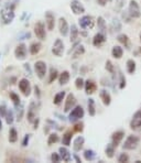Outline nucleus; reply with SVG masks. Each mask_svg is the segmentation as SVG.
<instances>
[{
	"instance_id": "obj_1",
	"label": "nucleus",
	"mask_w": 141,
	"mask_h": 163,
	"mask_svg": "<svg viewBox=\"0 0 141 163\" xmlns=\"http://www.w3.org/2000/svg\"><path fill=\"white\" fill-rule=\"evenodd\" d=\"M14 7H16V2L7 3L6 6L1 9L0 12V17L2 19L5 24H10L14 19Z\"/></svg>"
},
{
	"instance_id": "obj_2",
	"label": "nucleus",
	"mask_w": 141,
	"mask_h": 163,
	"mask_svg": "<svg viewBox=\"0 0 141 163\" xmlns=\"http://www.w3.org/2000/svg\"><path fill=\"white\" fill-rule=\"evenodd\" d=\"M84 113H85V111H84V108L82 107V106H80V105L75 106L72 109V111L69 113V122L75 124V122L80 121V119L84 117Z\"/></svg>"
},
{
	"instance_id": "obj_3",
	"label": "nucleus",
	"mask_w": 141,
	"mask_h": 163,
	"mask_svg": "<svg viewBox=\"0 0 141 163\" xmlns=\"http://www.w3.org/2000/svg\"><path fill=\"white\" fill-rule=\"evenodd\" d=\"M140 142V138L135 135H130L127 137V139L124 140V144H122V149L124 150H135L137 146H139Z\"/></svg>"
},
{
	"instance_id": "obj_4",
	"label": "nucleus",
	"mask_w": 141,
	"mask_h": 163,
	"mask_svg": "<svg viewBox=\"0 0 141 163\" xmlns=\"http://www.w3.org/2000/svg\"><path fill=\"white\" fill-rule=\"evenodd\" d=\"M39 102L36 104L35 102H31L30 105H29V108H28V115H27V117H28V121L30 122V124H33L34 120L36 119V113H38V110H39Z\"/></svg>"
},
{
	"instance_id": "obj_5",
	"label": "nucleus",
	"mask_w": 141,
	"mask_h": 163,
	"mask_svg": "<svg viewBox=\"0 0 141 163\" xmlns=\"http://www.w3.org/2000/svg\"><path fill=\"white\" fill-rule=\"evenodd\" d=\"M128 13L131 18H140L141 17V11L140 7H139L138 2L135 0H130L129 2V8H128Z\"/></svg>"
},
{
	"instance_id": "obj_6",
	"label": "nucleus",
	"mask_w": 141,
	"mask_h": 163,
	"mask_svg": "<svg viewBox=\"0 0 141 163\" xmlns=\"http://www.w3.org/2000/svg\"><path fill=\"white\" fill-rule=\"evenodd\" d=\"M34 69L40 80H43L46 74V63L43 61H36L34 64Z\"/></svg>"
},
{
	"instance_id": "obj_7",
	"label": "nucleus",
	"mask_w": 141,
	"mask_h": 163,
	"mask_svg": "<svg viewBox=\"0 0 141 163\" xmlns=\"http://www.w3.org/2000/svg\"><path fill=\"white\" fill-rule=\"evenodd\" d=\"M34 33L36 38L40 40H45L46 38V31H45V25L42 21H39L34 24Z\"/></svg>"
},
{
	"instance_id": "obj_8",
	"label": "nucleus",
	"mask_w": 141,
	"mask_h": 163,
	"mask_svg": "<svg viewBox=\"0 0 141 163\" xmlns=\"http://www.w3.org/2000/svg\"><path fill=\"white\" fill-rule=\"evenodd\" d=\"M94 23H95L94 19L91 16H84V17H82L78 20V24H80V27L83 30H85V29H93Z\"/></svg>"
},
{
	"instance_id": "obj_9",
	"label": "nucleus",
	"mask_w": 141,
	"mask_h": 163,
	"mask_svg": "<svg viewBox=\"0 0 141 163\" xmlns=\"http://www.w3.org/2000/svg\"><path fill=\"white\" fill-rule=\"evenodd\" d=\"M19 89L21 91L23 95L25 97L30 96L31 94V84L27 78H21L19 80Z\"/></svg>"
},
{
	"instance_id": "obj_10",
	"label": "nucleus",
	"mask_w": 141,
	"mask_h": 163,
	"mask_svg": "<svg viewBox=\"0 0 141 163\" xmlns=\"http://www.w3.org/2000/svg\"><path fill=\"white\" fill-rule=\"evenodd\" d=\"M52 53L58 57H61L64 53V43L61 39H56L52 47Z\"/></svg>"
},
{
	"instance_id": "obj_11",
	"label": "nucleus",
	"mask_w": 141,
	"mask_h": 163,
	"mask_svg": "<svg viewBox=\"0 0 141 163\" xmlns=\"http://www.w3.org/2000/svg\"><path fill=\"white\" fill-rule=\"evenodd\" d=\"M27 53H28V49H27V45L24 43H21L19 44L16 50H14V56L18 58V60H24L27 57Z\"/></svg>"
},
{
	"instance_id": "obj_12",
	"label": "nucleus",
	"mask_w": 141,
	"mask_h": 163,
	"mask_svg": "<svg viewBox=\"0 0 141 163\" xmlns=\"http://www.w3.org/2000/svg\"><path fill=\"white\" fill-rule=\"evenodd\" d=\"M75 106H76V98H75V96L72 93H69V94L67 95L66 99H65L64 111H65V113H69V111L71 110V109H73Z\"/></svg>"
},
{
	"instance_id": "obj_13",
	"label": "nucleus",
	"mask_w": 141,
	"mask_h": 163,
	"mask_svg": "<svg viewBox=\"0 0 141 163\" xmlns=\"http://www.w3.org/2000/svg\"><path fill=\"white\" fill-rule=\"evenodd\" d=\"M71 9L74 14H84L85 13V7L80 3L78 0H72L71 2Z\"/></svg>"
},
{
	"instance_id": "obj_14",
	"label": "nucleus",
	"mask_w": 141,
	"mask_h": 163,
	"mask_svg": "<svg viewBox=\"0 0 141 163\" xmlns=\"http://www.w3.org/2000/svg\"><path fill=\"white\" fill-rule=\"evenodd\" d=\"M124 138V131H122V130L115 131V132L111 135V143L117 148L119 144L121 143V141Z\"/></svg>"
},
{
	"instance_id": "obj_15",
	"label": "nucleus",
	"mask_w": 141,
	"mask_h": 163,
	"mask_svg": "<svg viewBox=\"0 0 141 163\" xmlns=\"http://www.w3.org/2000/svg\"><path fill=\"white\" fill-rule=\"evenodd\" d=\"M45 24H46L47 30L52 31L54 29V25H55V16L51 11L45 12Z\"/></svg>"
},
{
	"instance_id": "obj_16",
	"label": "nucleus",
	"mask_w": 141,
	"mask_h": 163,
	"mask_svg": "<svg viewBox=\"0 0 141 163\" xmlns=\"http://www.w3.org/2000/svg\"><path fill=\"white\" fill-rule=\"evenodd\" d=\"M58 30H60V33L63 36H66L67 34H69V24H67V21L65 18L61 17L58 19Z\"/></svg>"
},
{
	"instance_id": "obj_17",
	"label": "nucleus",
	"mask_w": 141,
	"mask_h": 163,
	"mask_svg": "<svg viewBox=\"0 0 141 163\" xmlns=\"http://www.w3.org/2000/svg\"><path fill=\"white\" fill-rule=\"evenodd\" d=\"M106 42V34L98 32L97 34H95L94 39H93V45L96 47H100L104 43Z\"/></svg>"
},
{
	"instance_id": "obj_18",
	"label": "nucleus",
	"mask_w": 141,
	"mask_h": 163,
	"mask_svg": "<svg viewBox=\"0 0 141 163\" xmlns=\"http://www.w3.org/2000/svg\"><path fill=\"white\" fill-rule=\"evenodd\" d=\"M85 91L87 95L94 94L95 91H97V84L93 80H87L85 82Z\"/></svg>"
},
{
	"instance_id": "obj_19",
	"label": "nucleus",
	"mask_w": 141,
	"mask_h": 163,
	"mask_svg": "<svg viewBox=\"0 0 141 163\" xmlns=\"http://www.w3.org/2000/svg\"><path fill=\"white\" fill-rule=\"evenodd\" d=\"M84 142H85V139L82 135H78L77 138H75L74 142H73V149L75 152H78L83 149L84 146Z\"/></svg>"
},
{
	"instance_id": "obj_20",
	"label": "nucleus",
	"mask_w": 141,
	"mask_h": 163,
	"mask_svg": "<svg viewBox=\"0 0 141 163\" xmlns=\"http://www.w3.org/2000/svg\"><path fill=\"white\" fill-rule=\"evenodd\" d=\"M99 97H100V99L102 100V104H104L105 106L110 105L111 96H110V94L106 91V89H102V91H99Z\"/></svg>"
},
{
	"instance_id": "obj_21",
	"label": "nucleus",
	"mask_w": 141,
	"mask_h": 163,
	"mask_svg": "<svg viewBox=\"0 0 141 163\" xmlns=\"http://www.w3.org/2000/svg\"><path fill=\"white\" fill-rule=\"evenodd\" d=\"M58 152H60L62 160H63L64 162H69V161L72 160V155H71L69 151L65 148V146H61V148L58 149Z\"/></svg>"
},
{
	"instance_id": "obj_22",
	"label": "nucleus",
	"mask_w": 141,
	"mask_h": 163,
	"mask_svg": "<svg viewBox=\"0 0 141 163\" xmlns=\"http://www.w3.org/2000/svg\"><path fill=\"white\" fill-rule=\"evenodd\" d=\"M73 132L74 130H67L66 132L64 133L63 137H62V144H64L65 146H71V141H72V137H73Z\"/></svg>"
},
{
	"instance_id": "obj_23",
	"label": "nucleus",
	"mask_w": 141,
	"mask_h": 163,
	"mask_svg": "<svg viewBox=\"0 0 141 163\" xmlns=\"http://www.w3.org/2000/svg\"><path fill=\"white\" fill-rule=\"evenodd\" d=\"M69 78H71V74H69V71H64L60 74L58 76V82H60V85H66L69 83Z\"/></svg>"
},
{
	"instance_id": "obj_24",
	"label": "nucleus",
	"mask_w": 141,
	"mask_h": 163,
	"mask_svg": "<svg viewBox=\"0 0 141 163\" xmlns=\"http://www.w3.org/2000/svg\"><path fill=\"white\" fill-rule=\"evenodd\" d=\"M97 27H98L99 32H102L104 34L107 33V25H106L105 19L102 17H98V19H97Z\"/></svg>"
},
{
	"instance_id": "obj_25",
	"label": "nucleus",
	"mask_w": 141,
	"mask_h": 163,
	"mask_svg": "<svg viewBox=\"0 0 141 163\" xmlns=\"http://www.w3.org/2000/svg\"><path fill=\"white\" fill-rule=\"evenodd\" d=\"M111 55L115 58H121L122 55H124V49L119 45H115L111 50Z\"/></svg>"
},
{
	"instance_id": "obj_26",
	"label": "nucleus",
	"mask_w": 141,
	"mask_h": 163,
	"mask_svg": "<svg viewBox=\"0 0 141 163\" xmlns=\"http://www.w3.org/2000/svg\"><path fill=\"white\" fill-rule=\"evenodd\" d=\"M41 47H42V45L40 42H33V43L30 45L29 50H30V53L32 55H36V54L41 51Z\"/></svg>"
},
{
	"instance_id": "obj_27",
	"label": "nucleus",
	"mask_w": 141,
	"mask_h": 163,
	"mask_svg": "<svg viewBox=\"0 0 141 163\" xmlns=\"http://www.w3.org/2000/svg\"><path fill=\"white\" fill-rule=\"evenodd\" d=\"M73 50H74V51H73V55H72L73 58L80 57V55H83L84 53H85V47H84L82 44L77 45V47H74Z\"/></svg>"
},
{
	"instance_id": "obj_28",
	"label": "nucleus",
	"mask_w": 141,
	"mask_h": 163,
	"mask_svg": "<svg viewBox=\"0 0 141 163\" xmlns=\"http://www.w3.org/2000/svg\"><path fill=\"white\" fill-rule=\"evenodd\" d=\"M87 109H88L89 116L94 117L96 115V108H95V100L93 98H89L87 102Z\"/></svg>"
},
{
	"instance_id": "obj_29",
	"label": "nucleus",
	"mask_w": 141,
	"mask_h": 163,
	"mask_svg": "<svg viewBox=\"0 0 141 163\" xmlns=\"http://www.w3.org/2000/svg\"><path fill=\"white\" fill-rule=\"evenodd\" d=\"M117 40H118L119 43H121V44L124 45L127 49L129 47V38H128L127 34H124V33L119 34V35L117 36Z\"/></svg>"
},
{
	"instance_id": "obj_30",
	"label": "nucleus",
	"mask_w": 141,
	"mask_h": 163,
	"mask_svg": "<svg viewBox=\"0 0 141 163\" xmlns=\"http://www.w3.org/2000/svg\"><path fill=\"white\" fill-rule=\"evenodd\" d=\"M71 34H69V38H71V42H75L76 40H77V36H78V33H80V31H78L77 27L75 24H73L72 27H71Z\"/></svg>"
},
{
	"instance_id": "obj_31",
	"label": "nucleus",
	"mask_w": 141,
	"mask_h": 163,
	"mask_svg": "<svg viewBox=\"0 0 141 163\" xmlns=\"http://www.w3.org/2000/svg\"><path fill=\"white\" fill-rule=\"evenodd\" d=\"M115 151H116V146H113V143H109L107 144V146H106L105 149V153L106 155H107L108 157H113V154H115Z\"/></svg>"
},
{
	"instance_id": "obj_32",
	"label": "nucleus",
	"mask_w": 141,
	"mask_h": 163,
	"mask_svg": "<svg viewBox=\"0 0 141 163\" xmlns=\"http://www.w3.org/2000/svg\"><path fill=\"white\" fill-rule=\"evenodd\" d=\"M9 141L11 143H14L18 141V131L16 130V128H11L9 130Z\"/></svg>"
},
{
	"instance_id": "obj_33",
	"label": "nucleus",
	"mask_w": 141,
	"mask_h": 163,
	"mask_svg": "<svg viewBox=\"0 0 141 163\" xmlns=\"http://www.w3.org/2000/svg\"><path fill=\"white\" fill-rule=\"evenodd\" d=\"M58 77V69L54 67H51L50 69V74H49V84H52L56 78Z\"/></svg>"
},
{
	"instance_id": "obj_34",
	"label": "nucleus",
	"mask_w": 141,
	"mask_h": 163,
	"mask_svg": "<svg viewBox=\"0 0 141 163\" xmlns=\"http://www.w3.org/2000/svg\"><path fill=\"white\" fill-rule=\"evenodd\" d=\"M95 155H96L95 151H93V150H91V149L84 151V159H85L86 161H93L95 159Z\"/></svg>"
},
{
	"instance_id": "obj_35",
	"label": "nucleus",
	"mask_w": 141,
	"mask_h": 163,
	"mask_svg": "<svg viewBox=\"0 0 141 163\" xmlns=\"http://www.w3.org/2000/svg\"><path fill=\"white\" fill-rule=\"evenodd\" d=\"M64 97H65V91H60V93H58V94L54 96V100H53V102H54V105H60L62 102H63Z\"/></svg>"
},
{
	"instance_id": "obj_36",
	"label": "nucleus",
	"mask_w": 141,
	"mask_h": 163,
	"mask_svg": "<svg viewBox=\"0 0 141 163\" xmlns=\"http://www.w3.org/2000/svg\"><path fill=\"white\" fill-rule=\"evenodd\" d=\"M126 65H127V72L129 74H133L135 72V62L133 60H131V58L128 60Z\"/></svg>"
},
{
	"instance_id": "obj_37",
	"label": "nucleus",
	"mask_w": 141,
	"mask_h": 163,
	"mask_svg": "<svg viewBox=\"0 0 141 163\" xmlns=\"http://www.w3.org/2000/svg\"><path fill=\"white\" fill-rule=\"evenodd\" d=\"M9 96H10V99H11V100H12V102H13L14 107L21 104V100H20L19 95H17V94H16V93H13V91H10V94H9Z\"/></svg>"
},
{
	"instance_id": "obj_38",
	"label": "nucleus",
	"mask_w": 141,
	"mask_h": 163,
	"mask_svg": "<svg viewBox=\"0 0 141 163\" xmlns=\"http://www.w3.org/2000/svg\"><path fill=\"white\" fill-rule=\"evenodd\" d=\"M130 128L132 130L141 129V119H133L130 121Z\"/></svg>"
},
{
	"instance_id": "obj_39",
	"label": "nucleus",
	"mask_w": 141,
	"mask_h": 163,
	"mask_svg": "<svg viewBox=\"0 0 141 163\" xmlns=\"http://www.w3.org/2000/svg\"><path fill=\"white\" fill-rule=\"evenodd\" d=\"M58 140H60V138H58V133H51V135H49V139H47V144H49V146H52V144L56 143Z\"/></svg>"
},
{
	"instance_id": "obj_40",
	"label": "nucleus",
	"mask_w": 141,
	"mask_h": 163,
	"mask_svg": "<svg viewBox=\"0 0 141 163\" xmlns=\"http://www.w3.org/2000/svg\"><path fill=\"white\" fill-rule=\"evenodd\" d=\"M16 111H17V120H18V121H20V120L22 119V117H23V111H24L22 104H20V105L16 106Z\"/></svg>"
},
{
	"instance_id": "obj_41",
	"label": "nucleus",
	"mask_w": 141,
	"mask_h": 163,
	"mask_svg": "<svg viewBox=\"0 0 141 163\" xmlns=\"http://www.w3.org/2000/svg\"><path fill=\"white\" fill-rule=\"evenodd\" d=\"M5 118H6V122H7V124H12V122H13V120H14L13 111H12L11 109H8V110H7L6 116H5Z\"/></svg>"
},
{
	"instance_id": "obj_42",
	"label": "nucleus",
	"mask_w": 141,
	"mask_h": 163,
	"mask_svg": "<svg viewBox=\"0 0 141 163\" xmlns=\"http://www.w3.org/2000/svg\"><path fill=\"white\" fill-rule=\"evenodd\" d=\"M73 130H74L75 132H83V130H84V124H83L82 121L75 122V126H74V128H73Z\"/></svg>"
},
{
	"instance_id": "obj_43",
	"label": "nucleus",
	"mask_w": 141,
	"mask_h": 163,
	"mask_svg": "<svg viewBox=\"0 0 141 163\" xmlns=\"http://www.w3.org/2000/svg\"><path fill=\"white\" fill-rule=\"evenodd\" d=\"M75 86H76V88L77 89H82L85 86V82H84V80L82 77H77L76 80H75Z\"/></svg>"
},
{
	"instance_id": "obj_44",
	"label": "nucleus",
	"mask_w": 141,
	"mask_h": 163,
	"mask_svg": "<svg viewBox=\"0 0 141 163\" xmlns=\"http://www.w3.org/2000/svg\"><path fill=\"white\" fill-rule=\"evenodd\" d=\"M106 69H107L108 72L110 73V74L115 75V66H113V64L111 63V61H107L106 62Z\"/></svg>"
},
{
	"instance_id": "obj_45",
	"label": "nucleus",
	"mask_w": 141,
	"mask_h": 163,
	"mask_svg": "<svg viewBox=\"0 0 141 163\" xmlns=\"http://www.w3.org/2000/svg\"><path fill=\"white\" fill-rule=\"evenodd\" d=\"M62 160V157H61V154L60 153H56V152H53L52 154H51V161L52 162H60V161Z\"/></svg>"
},
{
	"instance_id": "obj_46",
	"label": "nucleus",
	"mask_w": 141,
	"mask_h": 163,
	"mask_svg": "<svg viewBox=\"0 0 141 163\" xmlns=\"http://www.w3.org/2000/svg\"><path fill=\"white\" fill-rule=\"evenodd\" d=\"M128 161H129V155L127 153H121L118 157V162L124 163V162H128Z\"/></svg>"
},
{
	"instance_id": "obj_47",
	"label": "nucleus",
	"mask_w": 141,
	"mask_h": 163,
	"mask_svg": "<svg viewBox=\"0 0 141 163\" xmlns=\"http://www.w3.org/2000/svg\"><path fill=\"white\" fill-rule=\"evenodd\" d=\"M126 87V78H124V75L120 73V84H119V88L124 89Z\"/></svg>"
},
{
	"instance_id": "obj_48",
	"label": "nucleus",
	"mask_w": 141,
	"mask_h": 163,
	"mask_svg": "<svg viewBox=\"0 0 141 163\" xmlns=\"http://www.w3.org/2000/svg\"><path fill=\"white\" fill-rule=\"evenodd\" d=\"M7 107L5 104H2V105H0V116L1 117H5L6 116V113H7Z\"/></svg>"
},
{
	"instance_id": "obj_49",
	"label": "nucleus",
	"mask_w": 141,
	"mask_h": 163,
	"mask_svg": "<svg viewBox=\"0 0 141 163\" xmlns=\"http://www.w3.org/2000/svg\"><path fill=\"white\" fill-rule=\"evenodd\" d=\"M30 137L31 135H25L24 138H23V141H22V146H27L29 143V140H30Z\"/></svg>"
},
{
	"instance_id": "obj_50",
	"label": "nucleus",
	"mask_w": 141,
	"mask_h": 163,
	"mask_svg": "<svg viewBox=\"0 0 141 163\" xmlns=\"http://www.w3.org/2000/svg\"><path fill=\"white\" fill-rule=\"evenodd\" d=\"M34 94H35L36 98L38 99H40V96H41V94H40V88H39V86H34Z\"/></svg>"
},
{
	"instance_id": "obj_51",
	"label": "nucleus",
	"mask_w": 141,
	"mask_h": 163,
	"mask_svg": "<svg viewBox=\"0 0 141 163\" xmlns=\"http://www.w3.org/2000/svg\"><path fill=\"white\" fill-rule=\"evenodd\" d=\"M132 118L133 119H141V109H139V110H137L135 113H133Z\"/></svg>"
},
{
	"instance_id": "obj_52",
	"label": "nucleus",
	"mask_w": 141,
	"mask_h": 163,
	"mask_svg": "<svg viewBox=\"0 0 141 163\" xmlns=\"http://www.w3.org/2000/svg\"><path fill=\"white\" fill-rule=\"evenodd\" d=\"M111 0H97V2L99 3L100 6H106V5H107V2H110Z\"/></svg>"
},
{
	"instance_id": "obj_53",
	"label": "nucleus",
	"mask_w": 141,
	"mask_h": 163,
	"mask_svg": "<svg viewBox=\"0 0 141 163\" xmlns=\"http://www.w3.org/2000/svg\"><path fill=\"white\" fill-rule=\"evenodd\" d=\"M23 67H24V69L28 72V75H31V69H30V65H29L28 63H25L24 65H23Z\"/></svg>"
},
{
	"instance_id": "obj_54",
	"label": "nucleus",
	"mask_w": 141,
	"mask_h": 163,
	"mask_svg": "<svg viewBox=\"0 0 141 163\" xmlns=\"http://www.w3.org/2000/svg\"><path fill=\"white\" fill-rule=\"evenodd\" d=\"M74 157H75V160H76V162H82V161H80V157H78L76 154L74 155Z\"/></svg>"
},
{
	"instance_id": "obj_55",
	"label": "nucleus",
	"mask_w": 141,
	"mask_h": 163,
	"mask_svg": "<svg viewBox=\"0 0 141 163\" xmlns=\"http://www.w3.org/2000/svg\"><path fill=\"white\" fill-rule=\"evenodd\" d=\"M2 129V122H1V116H0V130Z\"/></svg>"
},
{
	"instance_id": "obj_56",
	"label": "nucleus",
	"mask_w": 141,
	"mask_h": 163,
	"mask_svg": "<svg viewBox=\"0 0 141 163\" xmlns=\"http://www.w3.org/2000/svg\"><path fill=\"white\" fill-rule=\"evenodd\" d=\"M139 38H140V42H141V31H140V33H139Z\"/></svg>"
},
{
	"instance_id": "obj_57",
	"label": "nucleus",
	"mask_w": 141,
	"mask_h": 163,
	"mask_svg": "<svg viewBox=\"0 0 141 163\" xmlns=\"http://www.w3.org/2000/svg\"><path fill=\"white\" fill-rule=\"evenodd\" d=\"M139 53H140V54H141V46L139 47Z\"/></svg>"
},
{
	"instance_id": "obj_58",
	"label": "nucleus",
	"mask_w": 141,
	"mask_h": 163,
	"mask_svg": "<svg viewBox=\"0 0 141 163\" xmlns=\"http://www.w3.org/2000/svg\"><path fill=\"white\" fill-rule=\"evenodd\" d=\"M0 1H1V0H0Z\"/></svg>"
}]
</instances>
